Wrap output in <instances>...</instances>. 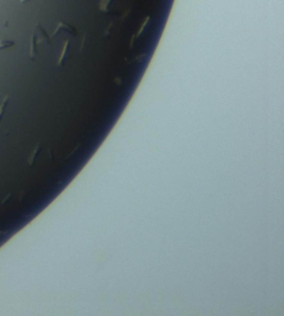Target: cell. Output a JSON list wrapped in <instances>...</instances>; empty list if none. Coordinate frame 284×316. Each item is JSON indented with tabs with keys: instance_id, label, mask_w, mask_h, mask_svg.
<instances>
[{
	"instance_id": "cell-1",
	"label": "cell",
	"mask_w": 284,
	"mask_h": 316,
	"mask_svg": "<svg viewBox=\"0 0 284 316\" xmlns=\"http://www.w3.org/2000/svg\"><path fill=\"white\" fill-rule=\"evenodd\" d=\"M14 45V41H10V40H1L0 41V50H3V49L10 48Z\"/></svg>"
},
{
	"instance_id": "cell-2",
	"label": "cell",
	"mask_w": 284,
	"mask_h": 316,
	"mask_svg": "<svg viewBox=\"0 0 284 316\" xmlns=\"http://www.w3.org/2000/svg\"><path fill=\"white\" fill-rule=\"evenodd\" d=\"M8 100H9V97L6 96L5 97V99L2 100V102H1V105H0V121H1V119H2L3 113H5V109H6V107H7Z\"/></svg>"
},
{
	"instance_id": "cell-3",
	"label": "cell",
	"mask_w": 284,
	"mask_h": 316,
	"mask_svg": "<svg viewBox=\"0 0 284 316\" xmlns=\"http://www.w3.org/2000/svg\"><path fill=\"white\" fill-rule=\"evenodd\" d=\"M27 1H29V0H20V2H27Z\"/></svg>"
}]
</instances>
